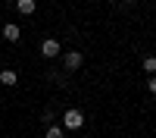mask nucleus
I'll return each mask as SVG.
<instances>
[{
	"instance_id": "1a4fd4ad",
	"label": "nucleus",
	"mask_w": 156,
	"mask_h": 138,
	"mask_svg": "<svg viewBox=\"0 0 156 138\" xmlns=\"http://www.w3.org/2000/svg\"><path fill=\"white\" fill-rule=\"evenodd\" d=\"M147 88H150V91L156 94V75H150V82H147Z\"/></svg>"
},
{
	"instance_id": "39448f33",
	"label": "nucleus",
	"mask_w": 156,
	"mask_h": 138,
	"mask_svg": "<svg viewBox=\"0 0 156 138\" xmlns=\"http://www.w3.org/2000/svg\"><path fill=\"white\" fill-rule=\"evenodd\" d=\"M16 82H19V75L12 72V69H3V72H0V85H16Z\"/></svg>"
},
{
	"instance_id": "0eeeda50",
	"label": "nucleus",
	"mask_w": 156,
	"mask_h": 138,
	"mask_svg": "<svg viewBox=\"0 0 156 138\" xmlns=\"http://www.w3.org/2000/svg\"><path fill=\"white\" fill-rule=\"evenodd\" d=\"M144 69L156 75V57H153V54H150V57H144Z\"/></svg>"
},
{
	"instance_id": "7ed1b4c3",
	"label": "nucleus",
	"mask_w": 156,
	"mask_h": 138,
	"mask_svg": "<svg viewBox=\"0 0 156 138\" xmlns=\"http://www.w3.org/2000/svg\"><path fill=\"white\" fill-rule=\"evenodd\" d=\"M81 63H84V57L78 54V50H69V54H66V69H69V72H75Z\"/></svg>"
},
{
	"instance_id": "f03ea898",
	"label": "nucleus",
	"mask_w": 156,
	"mask_h": 138,
	"mask_svg": "<svg viewBox=\"0 0 156 138\" xmlns=\"http://www.w3.org/2000/svg\"><path fill=\"white\" fill-rule=\"evenodd\" d=\"M41 54L44 57H59V41L56 38H47V41L41 44Z\"/></svg>"
},
{
	"instance_id": "f257e3e1",
	"label": "nucleus",
	"mask_w": 156,
	"mask_h": 138,
	"mask_svg": "<svg viewBox=\"0 0 156 138\" xmlns=\"http://www.w3.org/2000/svg\"><path fill=\"white\" fill-rule=\"evenodd\" d=\"M81 125H84V113L81 110H66L62 113V129L75 132V129H81Z\"/></svg>"
},
{
	"instance_id": "6e6552de",
	"label": "nucleus",
	"mask_w": 156,
	"mask_h": 138,
	"mask_svg": "<svg viewBox=\"0 0 156 138\" xmlns=\"http://www.w3.org/2000/svg\"><path fill=\"white\" fill-rule=\"evenodd\" d=\"M44 138H66V135H62V129H59V125H50Z\"/></svg>"
},
{
	"instance_id": "9d476101",
	"label": "nucleus",
	"mask_w": 156,
	"mask_h": 138,
	"mask_svg": "<svg viewBox=\"0 0 156 138\" xmlns=\"http://www.w3.org/2000/svg\"><path fill=\"white\" fill-rule=\"evenodd\" d=\"M0 88H3V85H0Z\"/></svg>"
},
{
	"instance_id": "20e7f679",
	"label": "nucleus",
	"mask_w": 156,
	"mask_h": 138,
	"mask_svg": "<svg viewBox=\"0 0 156 138\" xmlns=\"http://www.w3.org/2000/svg\"><path fill=\"white\" fill-rule=\"evenodd\" d=\"M3 38H6L9 44H16L19 38H22V32H19V25H3Z\"/></svg>"
},
{
	"instance_id": "423d86ee",
	"label": "nucleus",
	"mask_w": 156,
	"mask_h": 138,
	"mask_svg": "<svg viewBox=\"0 0 156 138\" xmlns=\"http://www.w3.org/2000/svg\"><path fill=\"white\" fill-rule=\"evenodd\" d=\"M16 9L22 13V16H31V13H34V0H19Z\"/></svg>"
}]
</instances>
